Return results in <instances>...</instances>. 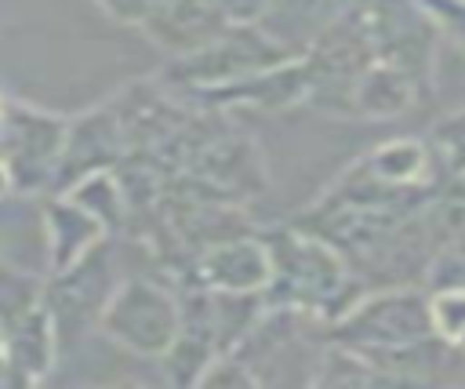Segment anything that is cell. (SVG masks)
Wrapping results in <instances>:
<instances>
[{
  "instance_id": "obj_3",
  "label": "cell",
  "mask_w": 465,
  "mask_h": 389,
  "mask_svg": "<svg viewBox=\"0 0 465 389\" xmlns=\"http://www.w3.org/2000/svg\"><path fill=\"white\" fill-rule=\"evenodd\" d=\"M294 55H287L280 44H272L258 25H229L203 47L189 55H174L163 80L182 95H203L214 87H225L232 80H243L251 73H262L269 65H280Z\"/></svg>"
},
{
  "instance_id": "obj_17",
  "label": "cell",
  "mask_w": 465,
  "mask_h": 389,
  "mask_svg": "<svg viewBox=\"0 0 465 389\" xmlns=\"http://www.w3.org/2000/svg\"><path fill=\"white\" fill-rule=\"evenodd\" d=\"M425 291H440V287H465V233L447 236L436 254L425 265Z\"/></svg>"
},
{
  "instance_id": "obj_23",
  "label": "cell",
  "mask_w": 465,
  "mask_h": 389,
  "mask_svg": "<svg viewBox=\"0 0 465 389\" xmlns=\"http://www.w3.org/2000/svg\"><path fill=\"white\" fill-rule=\"evenodd\" d=\"M461 182H465V175H461Z\"/></svg>"
},
{
  "instance_id": "obj_18",
  "label": "cell",
  "mask_w": 465,
  "mask_h": 389,
  "mask_svg": "<svg viewBox=\"0 0 465 389\" xmlns=\"http://www.w3.org/2000/svg\"><path fill=\"white\" fill-rule=\"evenodd\" d=\"M429 18L436 22V33L440 40H454L461 51H465V0H418Z\"/></svg>"
},
{
  "instance_id": "obj_13",
  "label": "cell",
  "mask_w": 465,
  "mask_h": 389,
  "mask_svg": "<svg viewBox=\"0 0 465 389\" xmlns=\"http://www.w3.org/2000/svg\"><path fill=\"white\" fill-rule=\"evenodd\" d=\"M418 95H421V87L407 73H400L385 62H371L352 87L349 116H378V120L400 116L403 109H411L418 102Z\"/></svg>"
},
{
  "instance_id": "obj_15",
  "label": "cell",
  "mask_w": 465,
  "mask_h": 389,
  "mask_svg": "<svg viewBox=\"0 0 465 389\" xmlns=\"http://www.w3.org/2000/svg\"><path fill=\"white\" fill-rule=\"evenodd\" d=\"M429 324L443 345L465 356V287L429 291Z\"/></svg>"
},
{
  "instance_id": "obj_7",
  "label": "cell",
  "mask_w": 465,
  "mask_h": 389,
  "mask_svg": "<svg viewBox=\"0 0 465 389\" xmlns=\"http://www.w3.org/2000/svg\"><path fill=\"white\" fill-rule=\"evenodd\" d=\"M124 149H127V131H124V120L116 116V109H91V113L69 120L51 189L62 193L94 171H113L120 164Z\"/></svg>"
},
{
  "instance_id": "obj_14",
  "label": "cell",
  "mask_w": 465,
  "mask_h": 389,
  "mask_svg": "<svg viewBox=\"0 0 465 389\" xmlns=\"http://www.w3.org/2000/svg\"><path fill=\"white\" fill-rule=\"evenodd\" d=\"M69 200H76L84 211H91L105 229H116L127 214V200H124V185L113 178V171H94L80 182H73L69 189H62Z\"/></svg>"
},
{
  "instance_id": "obj_21",
  "label": "cell",
  "mask_w": 465,
  "mask_h": 389,
  "mask_svg": "<svg viewBox=\"0 0 465 389\" xmlns=\"http://www.w3.org/2000/svg\"><path fill=\"white\" fill-rule=\"evenodd\" d=\"M4 193H11V185H7V167H4V153H0V196Z\"/></svg>"
},
{
  "instance_id": "obj_12",
  "label": "cell",
  "mask_w": 465,
  "mask_h": 389,
  "mask_svg": "<svg viewBox=\"0 0 465 389\" xmlns=\"http://www.w3.org/2000/svg\"><path fill=\"white\" fill-rule=\"evenodd\" d=\"M44 229H47V269L51 273H62L69 265H76L91 247H98L105 240V225L84 211L76 200H69L65 193H58L51 204H47V214H44Z\"/></svg>"
},
{
  "instance_id": "obj_11",
  "label": "cell",
  "mask_w": 465,
  "mask_h": 389,
  "mask_svg": "<svg viewBox=\"0 0 465 389\" xmlns=\"http://www.w3.org/2000/svg\"><path fill=\"white\" fill-rule=\"evenodd\" d=\"M0 342H4V364L7 378L18 382H36L51 371L54 349H58V331L44 302L25 309L22 316L0 324Z\"/></svg>"
},
{
  "instance_id": "obj_4",
  "label": "cell",
  "mask_w": 465,
  "mask_h": 389,
  "mask_svg": "<svg viewBox=\"0 0 465 389\" xmlns=\"http://www.w3.org/2000/svg\"><path fill=\"white\" fill-rule=\"evenodd\" d=\"M65 124L69 120L33 109L25 102H4L0 153H4V167H7V185L15 193H44L54 185Z\"/></svg>"
},
{
  "instance_id": "obj_8",
  "label": "cell",
  "mask_w": 465,
  "mask_h": 389,
  "mask_svg": "<svg viewBox=\"0 0 465 389\" xmlns=\"http://www.w3.org/2000/svg\"><path fill=\"white\" fill-rule=\"evenodd\" d=\"M269 284V251L262 236H229L207 244L193 258V287L225 291V294H254Z\"/></svg>"
},
{
  "instance_id": "obj_20",
  "label": "cell",
  "mask_w": 465,
  "mask_h": 389,
  "mask_svg": "<svg viewBox=\"0 0 465 389\" xmlns=\"http://www.w3.org/2000/svg\"><path fill=\"white\" fill-rule=\"evenodd\" d=\"M214 4L229 25H254L262 18V11L269 7V0H214Z\"/></svg>"
},
{
  "instance_id": "obj_19",
  "label": "cell",
  "mask_w": 465,
  "mask_h": 389,
  "mask_svg": "<svg viewBox=\"0 0 465 389\" xmlns=\"http://www.w3.org/2000/svg\"><path fill=\"white\" fill-rule=\"evenodd\" d=\"M94 4H98L113 22L142 29V25L149 22V15L156 11V4H160V0H94Z\"/></svg>"
},
{
  "instance_id": "obj_9",
  "label": "cell",
  "mask_w": 465,
  "mask_h": 389,
  "mask_svg": "<svg viewBox=\"0 0 465 389\" xmlns=\"http://www.w3.org/2000/svg\"><path fill=\"white\" fill-rule=\"evenodd\" d=\"M360 4L367 0H269L254 25L287 55H302L323 29H331Z\"/></svg>"
},
{
  "instance_id": "obj_1",
  "label": "cell",
  "mask_w": 465,
  "mask_h": 389,
  "mask_svg": "<svg viewBox=\"0 0 465 389\" xmlns=\"http://www.w3.org/2000/svg\"><path fill=\"white\" fill-rule=\"evenodd\" d=\"M262 244L269 251V284L262 291L265 309L316 313L334 320L360 298L349 262L327 240L291 225L265 233Z\"/></svg>"
},
{
  "instance_id": "obj_22",
  "label": "cell",
  "mask_w": 465,
  "mask_h": 389,
  "mask_svg": "<svg viewBox=\"0 0 465 389\" xmlns=\"http://www.w3.org/2000/svg\"><path fill=\"white\" fill-rule=\"evenodd\" d=\"M4 102H7V98H4V95H0V116H4Z\"/></svg>"
},
{
  "instance_id": "obj_16",
  "label": "cell",
  "mask_w": 465,
  "mask_h": 389,
  "mask_svg": "<svg viewBox=\"0 0 465 389\" xmlns=\"http://www.w3.org/2000/svg\"><path fill=\"white\" fill-rule=\"evenodd\" d=\"M436 167L443 171V178H461L465 175V109L443 116L429 138H425Z\"/></svg>"
},
{
  "instance_id": "obj_5",
  "label": "cell",
  "mask_w": 465,
  "mask_h": 389,
  "mask_svg": "<svg viewBox=\"0 0 465 389\" xmlns=\"http://www.w3.org/2000/svg\"><path fill=\"white\" fill-rule=\"evenodd\" d=\"M363 29L374 51V62H385L407 73L421 91L436 69V22L418 0H367L363 4Z\"/></svg>"
},
{
  "instance_id": "obj_6",
  "label": "cell",
  "mask_w": 465,
  "mask_h": 389,
  "mask_svg": "<svg viewBox=\"0 0 465 389\" xmlns=\"http://www.w3.org/2000/svg\"><path fill=\"white\" fill-rule=\"evenodd\" d=\"M98 327L127 353L160 360L178 334V298L153 280H124L109 291Z\"/></svg>"
},
{
  "instance_id": "obj_2",
  "label": "cell",
  "mask_w": 465,
  "mask_h": 389,
  "mask_svg": "<svg viewBox=\"0 0 465 389\" xmlns=\"http://www.w3.org/2000/svg\"><path fill=\"white\" fill-rule=\"evenodd\" d=\"M331 324L327 342L352 353H378L411 345L432 334L429 324V291L421 287H385L378 294H360Z\"/></svg>"
},
{
  "instance_id": "obj_10",
  "label": "cell",
  "mask_w": 465,
  "mask_h": 389,
  "mask_svg": "<svg viewBox=\"0 0 465 389\" xmlns=\"http://www.w3.org/2000/svg\"><path fill=\"white\" fill-rule=\"evenodd\" d=\"M222 29H229V22L214 0H160L142 25V33L171 55H189L214 40Z\"/></svg>"
}]
</instances>
